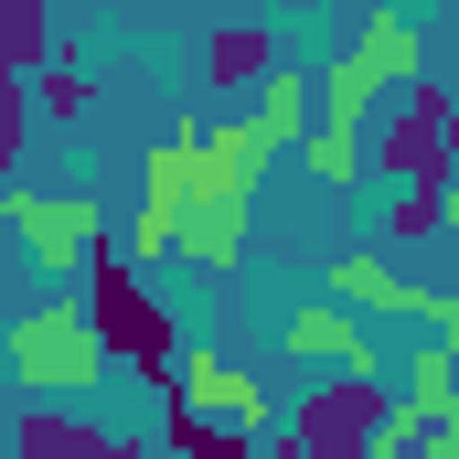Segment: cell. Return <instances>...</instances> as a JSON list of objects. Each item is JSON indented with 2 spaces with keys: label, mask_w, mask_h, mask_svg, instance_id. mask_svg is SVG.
Listing matches in <instances>:
<instances>
[{
  "label": "cell",
  "mask_w": 459,
  "mask_h": 459,
  "mask_svg": "<svg viewBox=\"0 0 459 459\" xmlns=\"http://www.w3.org/2000/svg\"><path fill=\"white\" fill-rule=\"evenodd\" d=\"M0 225L22 235V246H32V267L65 289V278H86V246H97L108 214H97V204H75V193H11V182H0Z\"/></svg>",
  "instance_id": "6"
},
{
  "label": "cell",
  "mask_w": 459,
  "mask_h": 459,
  "mask_svg": "<svg viewBox=\"0 0 459 459\" xmlns=\"http://www.w3.org/2000/svg\"><path fill=\"white\" fill-rule=\"evenodd\" d=\"M171 406V395H160ZM171 459H256L246 428H214V417H193V406H171Z\"/></svg>",
  "instance_id": "16"
},
{
  "label": "cell",
  "mask_w": 459,
  "mask_h": 459,
  "mask_svg": "<svg viewBox=\"0 0 459 459\" xmlns=\"http://www.w3.org/2000/svg\"><path fill=\"white\" fill-rule=\"evenodd\" d=\"M289 449L299 459H406V428H395L385 374H321L289 406Z\"/></svg>",
  "instance_id": "2"
},
{
  "label": "cell",
  "mask_w": 459,
  "mask_h": 459,
  "mask_svg": "<svg viewBox=\"0 0 459 459\" xmlns=\"http://www.w3.org/2000/svg\"><path fill=\"white\" fill-rule=\"evenodd\" d=\"M86 108H97V86H86V75H75V65L54 54V65L32 75V117H86Z\"/></svg>",
  "instance_id": "18"
},
{
  "label": "cell",
  "mask_w": 459,
  "mask_h": 459,
  "mask_svg": "<svg viewBox=\"0 0 459 459\" xmlns=\"http://www.w3.org/2000/svg\"><path fill=\"white\" fill-rule=\"evenodd\" d=\"M193 150H204V182H214V193L256 204V182H267V139H256L246 117H214V128H193Z\"/></svg>",
  "instance_id": "10"
},
{
  "label": "cell",
  "mask_w": 459,
  "mask_h": 459,
  "mask_svg": "<svg viewBox=\"0 0 459 459\" xmlns=\"http://www.w3.org/2000/svg\"><path fill=\"white\" fill-rule=\"evenodd\" d=\"M449 86L438 75H417V86H395V108H385V128H374V171L395 182V193H438L449 182Z\"/></svg>",
  "instance_id": "5"
},
{
  "label": "cell",
  "mask_w": 459,
  "mask_h": 459,
  "mask_svg": "<svg viewBox=\"0 0 459 459\" xmlns=\"http://www.w3.org/2000/svg\"><path fill=\"white\" fill-rule=\"evenodd\" d=\"M0 182H11V171H0Z\"/></svg>",
  "instance_id": "23"
},
{
  "label": "cell",
  "mask_w": 459,
  "mask_h": 459,
  "mask_svg": "<svg viewBox=\"0 0 459 459\" xmlns=\"http://www.w3.org/2000/svg\"><path fill=\"white\" fill-rule=\"evenodd\" d=\"M0 352H11V374H22L32 395H86V385H108V342H97V321H86L75 289H54V299H32L22 321H0Z\"/></svg>",
  "instance_id": "3"
},
{
  "label": "cell",
  "mask_w": 459,
  "mask_h": 459,
  "mask_svg": "<svg viewBox=\"0 0 459 459\" xmlns=\"http://www.w3.org/2000/svg\"><path fill=\"white\" fill-rule=\"evenodd\" d=\"M310 117H321V86H310V75H289V65H267V86H256V117H246V128H256L267 150H299V139H310Z\"/></svg>",
  "instance_id": "11"
},
{
  "label": "cell",
  "mask_w": 459,
  "mask_h": 459,
  "mask_svg": "<svg viewBox=\"0 0 459 459\" xmlns=\"http://www.w3.org/2000/svg\"><path fill=\"white\" fill-rule=\"evenodd\" d=\"M108 449V428H86V417H65V406H32L22 428H11V459H97Z\"/></svg>",
  "instance_id": "12"
},
{
  "label": "cell",
  "mask_w": 459,
  "mask_h": 459,
  "mask_svg": "<svg viewBox=\"0 0 459 459\" xmlns=\"http://www.w3.org/2000/svg\"><path fill=\"white\" fill-rule=\"evenodd\" d=\"M299 160H310V182H332V193H352V182H363V128H332V117H310Z\"/></svg>",
  "instance_id": "14"
},
{
  "label": "cell",
  "mask_w": 459,
  "mask_h": 459,
  "mask_svg": "<svg viewBox=\"0 0 459 459\" xmlns=\"http://www.w3.org/2000/svg\"><path fill=\"white\" fill-rule=\"evenodd\" d=\"M289 352H299V363H332V374H385V352H374V332L352 321L342 299H310V310L289 321Z\"/></svg>",
  "instance_id": "9"
},
{
  "label": "cell",
  "mask_w": 459,
  "mask_h": 459,
  "mask_svg": "<svg viewBox=\"0 0 459 459\" xmlns=\"http://www.w3.org/2000/svg\"><path fill=\"white\" fill-rule=\"evenodd\" d=\"M428 342L459 352V299H449V289H428Z\"/></svg>",
  "instance_id": "20"
},
{
  "label": "cell",
  "mask_w": 459,
  "mask_h": 459,
  "mask_svg": "<svg viewBox=\"0 0 459 459\" xmlns=\"http://www.w3.org/2000/svg\"><path fill=\"white\" fill-rule=\"evenodd\" d=\"M22 150H32V86H22V75H0V171H11Z\"/></svg>",
  "instance_id": "19"
},
{
  "label": "cell",
  "mask_w": 459,
  "mask_h": 459,
  "mask_svg": "<svg viewBox=\"0 0 459 459\" xmlns=\"http://www.w3.org/2000/svg\"><path fill=\"white\" fill-rule=\"evenodd\" d=\"M385 86H417V22H406L395 0L363 11V32L342 43V65L321 75V117H332V128H363V108H374Z\"/></svg>",
  "instance_id": "4"
},
{
  "label": "cell",
  "mask_w": 459,
  "mask_h": 459,
  "mask_svg": "<svg viewBox=\"0 0 459 459\" xmlns=\"http://www.w3.org/2000/svg\"><path fill=\"white\" fill-rule=\"evenodd\" d=\"M160 395H171V406H193V417H214V428H246V438H267V428H278V395H267L256 374L214 363V352H182Z\"/></svg>",
  "instance_id": "7"
},
{
  "label": "cell",
  "mask_w": 459,
  "mask_h": 459,
  "mask_svg": "<svg viewBox=\"0 0 459 459\" xmlns=\"http://www.w3.org/2000/svg\"><path fill=\"white\" fill-rule=\"evenodd\" d=\"M438 193H449V182H438ZM438 193H395V204H385V235H374V246H385V256H406V246L449 235V214H438Z\"/></svg>",
  "instance_id": "17"
},
{
  "label": "cell",
  "mask_w": 459,
  "mask_h": 459,
  "mask_svg": "<svg viewBox=\"0 0 459 459\" xmlns=\"http://www.w3.org/2000/svg\"><path fill=\"white\" fill-rule=\"evenodd\" d=\"M54 65V0H0V75H43Z\"/></svg>",
  "instance_id": "13"
},
{
  "label": "cell",
  "mask_w": 459,
  "mask_h": 459,
  "mask_svg": "<svg viewBox=\"0 0 459 459\" xmlns=\"http://www.w3.org/2000/svg\"><path fill=\"white\" fill-rule=\"evenodd\" d=\"M97 459H150V449H139V438H108V449H97Z\"/></svg>",
  "instance_id": "21"
},
{
  "label": "cell",
  "mask_w": 459,
  "mask_h": 459,
  "mask_svg": "<svg viewBox=\"0 0 459 459\" xmlns=\"http://www.w3.org/2000/svg\"><path fill=\"white\" fill-rule=\"evenodd\" d=\"M267 65H278V54H267V32H246V22L204 43V75H214V86H267Z\"/></svg>",
  "instance_id": "15"
},
{
  "label": "cell",
  "mask_w": 459,
  "mask_h": 459,
  "mask_svg": "<svg viewBox=\"0 0 459 459\" xmlns=\"http://www.w3.org/2000/svg\"><path fill=\"white\" fill-rule=\"evenodd\" d=\"M438 214H449V235H459V171H449V193H438Z\"/></svg>",
  "instance_id": "22"
},
{
  "label": "cell",
  "mask_w": 459,
  "mask_h": 459,
  "mask_svg": "<svg viewBox=\"0 0 459 459\" xmlns=\"http://www.w3.org/2000/svg\"><path fill=\"white\" fill-rule=\"evenodd\" d=\"M321 289L342 299L352 321H428V289H417V278H406L385 246H342V256L321 267Z\"/></svg>",
  "instance_id": "8"
},
{
  "label": "cell",
  "mask_w": 459,
  "mask_h": 459,
  "mask_svg": "<svg viewBox=\"0 0 459 459\" xmlns=\"http://www.w3.org/2000/svg\"><path fill=\"white\" fill-rule=\"evenodd\" d=\"M86 321H97L108 363L150 374V385H171V363H182V342H171V310L150 299V278L128 267V246H117L108 225H97V246H86Z\"/></svg>",
  "instance_id": "1"
}]
</instances>
